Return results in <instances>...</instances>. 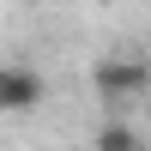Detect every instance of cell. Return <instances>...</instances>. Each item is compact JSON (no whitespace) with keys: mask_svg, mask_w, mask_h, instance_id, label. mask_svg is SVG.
I'll use <instances>...</instances> for the list:
<instances>
[{"mask_svg":"<svg viewBox=\"0 0 151 151\" xmlns=\"http://www.w3.org/2000/svg\"><path fill=\"white\" fill-rule=\"evenodd\" d=\"M91 85L109 103H133V97L151 91V67H145V55H109V60L91 67Z\"/></svg>","mask_w":151,"mask_h":151,"instance_id":"cell-1","label":"cell"},{"mask_svg":"<svg viewBox=\"0 0 151 151\" xmlns=\"http://www.w3.org/2000/svg\"><path fill=\"white\" fill-rule=\"evenodd\" d=\"M42 97H48V85H42V73H36V67L0 60V115H30Z\"/></svg>","mask_w":151,"mask_h":151,"instance_id":"cell-2","label":"cell"},{"mask_svg":"<svg viewBox=\"0 0 151 151\" xmlns=\"http://www.w3.org/2000/svg\"><path fill=\"white\" fill-rule=\"evenodd\" d=\"M97 151H145V139L127 127V121H109V127L97 133Z\"/></svg>","mask_w":151,"mask_h":151,"instance_id":"cell-3","label":"cell"}]
</instances>
